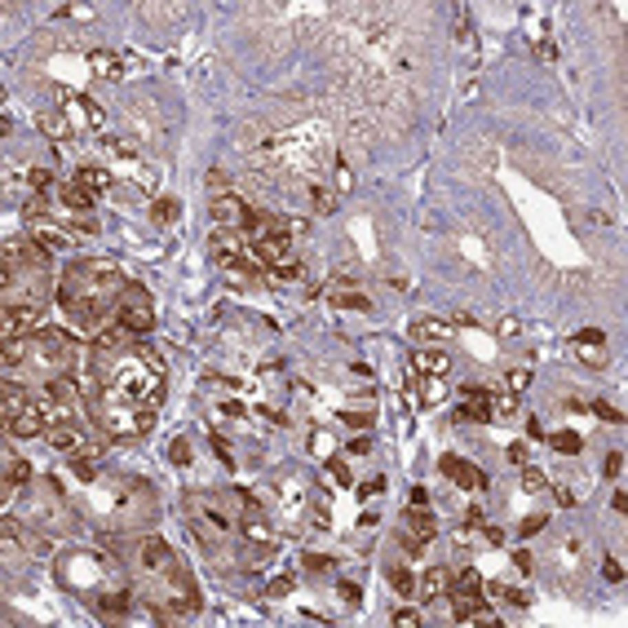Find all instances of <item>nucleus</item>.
Here are the masks:
<instances>
[{"instance_id":"56","label":"nucleus","mask_w":628,"mask_h":628,"mask_svg":"<svg viewBox=\"0 0 628 628\" xmlns=\"http://www.w3.org/2000/svg\"><path fill=\"white\" fill-rule=\"evenodd\" d=\"M222 412H226V416H244V403H235V399H230V403H222Z\"/></svg>"},{"instance_id":"50","label":"nucleus","mask_w":628,"mask_h":628,"mask_svg":"<svg viewBox=\"0 0 628 628\" xmlns=\"http://www.w3.org/2000/svg\"><path fill=\"white\" fill-rule=\"evenodd\" d=\"M514 567H518V571H531V567H536V558H531L527 549H518V553H514Z\"/></svg>"},{"instance_id":"35","label":"nucleus","mask_w":628,"mask_h":628,"mask_svg":"<svg viewBox=\"0 0 628 628\" xmlns=\"http://www.w3.org/2000/svg\"><path fill=\"white\" fill-rule=\"evenodd\" d=\"M544 527H549V522H544V514H531L527 522H518V536H522V540H527V536H540Z\"/></svg>"},{"instance_id":"38","label":"nucleus","mask_w":628,"mask_h":628,"mask_svg":"<svg viewBox=\"0 0 628 628\" xmlns=\"http://www.w3.org/2000/svg\"><path fill=\"white\" fill-rule=\"evenodd\" d=\"M208 186H213L217 200H222V195H230V177H226V169H213V173H208Z\"/></svg>"},{"instance_id":"39","label":"nucleus","mask_w":628,"mask_h":628,"mask_svg":"<svg viewBox=\"0 0 628 628\" xmlns=\"http://www.w3.org/2000/svg\"><path fill=\"white\" fill-rule=\"evenodd\" d=\"M522 491H544V474L531 465H522Z\"/></svg>"},{"instance_id":"6","label":"nucleus","mask_w":628,"mask_h":628,"mask_svg":"<svg viewBox=\"0 0 628 628\" xmlns=\"http://www.w3.org/2000/svg\"><path fill=\"white\" fill-rule=\"evenodd\" d=\"M438 469H443L460 491H487V474H483V469H474L469 460H460V456H443V460H438Z\"/></svg>"},{"instance_id":"15","label":"nucleus","mask_w":628,"mask_h":628,"mask_svg":"<svg viewBox=\"0 0 628 628\" xmlns=\"http://www.w3.org/2000/svg\"><path fill=\"white\" fill-rule=\"evenodd\" d=\"M412 368L421 372V376H447L452 359H447V350H416V354H412Z\"/></svg>"},{"instance_id":"55","label":"nucleus","mask_w":628,"mask_h":628,"mask_svg":"<svg viewBox=\"0 0 628 628\" xmlns=\"http://www.w3.org/2000/svg\"><path fill=\"white\" fill-rule=\"evenodd\" d=\"M611 505H615V514H624V509H628V496H624V491H615V496H611Z\"/></svg>"},{"instance_id":"52","label":"nucleus","mask_w":628,"mask_h":628,"mask_svg":"<svg viewBox=\"0 0 628 628\" xmlns=\"http://www.w3.org/2000/svg\"><path fill=\"white\" fill-rule=\"evenodd\" d=\"M483 540H487V544H505V531H500V527H487V522H483Z\"/></svg>"},{"instance_id":"16","label":"nucleus","mask_w":628,"mask_h":628,"mask_svg":"<svg viewBox=\"0 0 628 628\" xmlns=\"http://www.w3.org/2000/svg\"><path fill=\"white\" fill-rule=\"evenodd\" d=\"M244 200H235V195H222V200H213V222L226 226V230H239V217H244Z\"/></svg>"},{"instance_id":"31","label":"nucleus","mask_w":628,"mask_h":628,"mask_svg":"<svg viewBox=\"0 0 628 628\" xmlns=\"http://www.w3.org/2000/svg\"><path fill=\"white\" fill-rule=\"evenodd\" d=\"M505 385H509L514 394H522V390L531 385V368H509V372H505Z\"/></svg>"},{"instance_id":"49","label":"nucleus","mask_w":628,"mask_h":628,"mask_svg":"<svg viewBox=\"0 0 628 628\" xmlns=\"http://www.w3.org/2000/svg\"><path fill=\"white\" fill-rule=\"evenodd\" d=\"M509 460H514V465H527V443H509Z\"/></svg>"},{"instance_id":"26","label":"nucleus","mask_w":628,"mask_h":628,"mask_svg":"<svg viewBox=\"0 0 628 628\" xmlns=\"http://www.w3.org/2000/svg\"><path fill=\"white\" fill-rule=\"evenodd\" d=\"M549 443H553V452H558V456H575V452H580V434H571V429H558V434H549Z\"/></svg>"},{"instance_id":"32","label":"nucleus","mask_w":628,"mask_h":628,"mask_svg":"<svg viewBox=\"0 0 628 628\" xmlns=\"http://www.w3.org/2000/svg\"><path fill=\"white\" fill-rule=\"evenodd\" d=\"M399 544L412 553V558H421V553H425V540L416 536V531H407V527H399Z\"/></svg>"},{"instance_id":"41","label":"nucleus","mask_w":628,"mask_h":628,"mask_svg":"<svg viewBox=\"0 0 628 628\" xmlns=\"http://www.w3.org/2000/svg\"><path fill=\"white\" fill-rule=\"evenodd\" d=\"M580 359L589 363V368H606V350H598V345H584V350H580Z\"/></svg>"},{"instance_id":"24","label":"nucleus","mask_w":628,"mask_h":628,"mask_svg":"<svg viewBox=\"0 0 628 628\" xmlns=\"http://www.w3.org/2000/svg\"><path fill=\"white\" fill-rule=\"evenodd\" d=\"M177 217H182V204H177V200H155L151 204V222L155 226H173Z\"/></svg>"},{"instance_id":"54","label":"nucleus","mask_w":628,"mask_h":628,"mask_svg":"<svg viewBox=\"0 0 628 628\" xmlns=\"http://www.w3.org/2000/svg\"><path fill=\"white\" fill-rule=\"evenodd\" d=\"M536 54H540L544 62H553V58H558V45H553V40H544V45L536 49Z\"/></svg>"},{"instance_id":"10","label":"nucleus","mask_w":628,"mask_h":628,"mask_svg":"<svg viewBox=\"0 0 628 628\" xmlns=\"http://www.w3.org/2000/svg\"><path fill=\"white\" fill-rule=\"evenodd\" d=\"M447 589H452V571H447L443 562H434V567L421 575V584H416V598H421V606H429V602L447 598Z\"/></svg>"},{"instance_id":"46","label":"nucleus","mask_w":628,"mask_h":628,"mask_svg":"<svg viewBox=\"0 0 628 628\" xmlns=\"http://www.w3.org/2000/svg\"><path fill=\"white\" fill-rule=\"evenodd\" d=\"M314 531H332V518H328V505L314 509Z\"/></svg>"},{"instance_id":"19","label":"nucleus","mask_w":628,"mask_h":628,"mask_svg":"<svg viewBox=\"0 0 628 628\" xmlns=\"http://www.w3.org/2000/svg\"><path fill=\"white\" fill-rule=\"evenodd\" d=\"M385 580L394 584L399 598H416V580H412V571H407L403 562H390V567H385Z\"/></svg>"},{"instance_id":"36","label":"nucleus","mask_w":628,"mask_h":628,"mask_svg":"<svg viewBox=\"0 0 628 628\" xmlns=\"http://www.w3.org/2000/svg\"><path fill=\"white\" fill-rule=\"evenodd\" d=\"M593 416H598V421H606V425H624V416H620V412H615V407H611V403H602V399H598V403H593Z\"/></svg>"},{"instance_id":"44","label":"nucleus","mask_w":628,"mask_h":628,"mask_svg":"<svg viewBox=\"0 0 628 628\" xmlns=\"http://www.w3.org/2000/svg\"><path fill=\"white\" fill-rule=\"evenodd\" d=\"M213 452H217V460H222V465H235V456H230V447H226L222 434H213Z\"/></svg>"},{"instance_id":"33","label":"nucleus","mask_w":628,"mask_h":628,"mask_svg":"<svg viewBox=\"0 0 628 628\" xmlns=\"http://www.w3.org/2000/svg\"><path fill=\"white\" fill-rule=\"evenodd\" d=\"M571 345H598V350H602V345H606V332H602V328H584V332H575V337H571Z\"/></svg>"},{"instance_id":"25","label":"nucleus","mask_w":628,"mask_h":628,"mask_svg":"<svg viewBox=\"0 0 628 628\" xmlns=\"http://www.w3.org/2000/svg\"><path fill=\"white\" fill-rule=\"evenodd\" d=\"M310 208H314L319 217H332V213H337V195L323 191V186H310Z\"/></svg>"},{"instance_id":"21","label":"nucleus","mask_w":628,"mask_h":628,"mask_svg":"<svg viewBox=\"0 0 628 628\" xmlns=\"http://www.w3.org/2000/svg\"><path fill=\"white\" fill-rule=\"evenodd\" d=\"M456 421H469V425H491L496 421V412H491V403H460L456 407Z\"/></svg>"},{"instance_id":"37","label":"nucleus","mask_w":628,"mask_h":628,"mask_svg":"<svg viewBox=\"0 0 628 628\" xmlns=\"http://www.w3.org/2000/svg\"><path fill=\"white\" fill-rule=\"evenodd\" d=\"M328 474H332V478H337V483H341V487H350V465H345V460H341V456H328Z\"/></svg>"},{"instance_id":"11","label":"nucleus","mask_w":628,"mask_h":628,"mask_svg":"<svg viewBox=\"0 0 628 628\" xmlns=\"http://www.w3.org/2000/svg\"><path fill=\"white\" fill-rule=\"evenodd\" d=\"M58 208H67L71 217H93V195L80 182H58Z\"/></svg>"},{"instance_id":"3","label":"nucleus","mask_w":628,"mask_h":628,"mask_svg":"<svg viewBox=\"0 0 628 628\" xmlns=\"http://www.w3.org/2000/svg\"><path fill=\"white\" fill-rule=\"evenodd\" d=\"M45 306H5L0 310V332L5 341H23V337H36L40 323H45Z\"/></svg>"},{"instance_id":"12","label":"nucleus","mask_w":628,"mask_h":628,"mask_svg":"<svg viewBox=\"0 0 628 628\" xmlns=\"http://www.w3.org/2000/svg\"><path fill=\"white\" fill-rule=\"evenodd\" d=\"M27 407H31V385H23V381H5V394H0V416H5V425L18 421Z\"/></svg>"},{"instance_id":"40","label":"nucleus","mask_w":628,"mask_h":628,"mask_svg":"<svg viewBox=\"0 0 628 628\" xmlns=\"http://www.w3.org/2000/svg\"><path fill=\"white\" fill-rule=\"evenodd\" d=\"M390 624H399V628H416V624H421V611L403 606V611H394V615H390Z\"/></svg>"},{"instance_id":"43","label":"nucleus","mask_w":628,"mask_h":628,"mask_svg":"<svg viewBox=\"0 0 628 628\" xmlns=\"http://www.w3.org/2000/svg\"><path fill=\"white\" fill-rule=\"evenodd\" d=\"M284 593H292V575H279V580H270L266 598H284Z\"/></svg>"},{"instance_id":"30","label":"nucleus","mask_w":628,"mask_h":628,"mask_svg":"<svg viewBox=\"0 0 628 628\" xmlns=\"http://www.w3.org/2000/svg\"><path fill=\"white\" fill-rule=\"evenodd\" d=\"M341 602L345 606H350V611H359V606H363V589H359V584H354V580H341Z\"/></svg>"},{"instance_id":"29","label":"nucleus","mask_w":628,"mask_h":628,"mask_svg":"<svg viewBox=\"0 0 628 628\" xmlns=\"http://www.w3.org/2000/svg\"><path fill=\"white\" fill-rule=\"evenodd\" d=\"M27 186H31V191H58V177L49 173V169H31V173H27Z\"/></svg>"},{"instance_id":"48","label":"nucleus","mask_w":628,"mask_h":628,"mask_svg":"<svg viewBox=\"0 0 628 628\" xmlns=\"http://www.w3.org/2000/svg\"><path fill=\"white\" fill-rule=\"evenodd\" d=\"M602 575H606L611 584H620V580H624V567H620V562H606V567H602Z\"/></svg>"},{"instance_id":"4","label":"nucleus","mask_w":628,"mask_h":628,"mask_svg":"<svg viewBox=\"0 0 628 628\" xmlns=\"http://www.w3.org/2000/svg\"><path fill=\"white\" fill-rule=\"evenodd\" d=\"M54 217H36V222H31V239H40L49 253H71V248H76V230L67 222H54Z\"/></svg>"},{"instance_id":"18","label":"nucleus","mask_w":628,"mask_h":628,"mask_svg":"<svg viewBox=\"0 0 628 628\" xmlns=\"http://www.w3.org/2000/svg\"><path fill=\"white\" fill-rule=\"evenodd\" d=\"M452 328H456L452 319H416L412 323V337L416 341H438V337H447Z\"/></svg>"},{"instance_id":"34","label":"nucleus","mask_w":628,"mask_h":628,"mask_svg":"<svg viewBox=\"0 0 628 628\" xmlns=\"http://www.w3.org/2000/svg\"><path fill=\"white\" fill-rule=\"evenodd\" d=\"M169 460H173V465H191V443H186V438H173V443H169Z\"/></svg>"},{"instance_id":"53","label":"nucleus","mask_w":628,"mask_h":628,"mask_svg":"<svg viewBox=\"0 0 628 628\" xmlns=\"http://www.w3.org/2000/svg\"><path fill=\"white\" fill-rule=\"evenodd\" d=\"M372 452V438H354L350 443V456H368Z\"/></svg>"},{"instance_id":"13","label":"nucleus","mask_w":628,"mask_h":628,"mask_svg":"<svg viewBox=\"0 0 628 628\" xmlns=\"http://www.w3.org/2000/svg\"><path fill=\"white\" fill-rule=\"evenodd\" d=\"M5 434H9V438H36V434H49V421L40 416V407L31 403L27 412L18 416V421H9V425H5Z\"/></svg>"},{"instance_id":"9","label":"nucleus","mask_w":628,"mask_h":628,"mask_svg":"<svg viewBox=\"0 0 628 628\" xmlns=\"http://www.w3.org/2000/svg\"><path fill=\"white\" fill-rule=\"evenodd\" d=\"M138 562H142V571H146V575H164V571H169L173 562H177V553H173L160 536H146V540H142V549H138Z\"/></svg>"},{"instance_id":"7","label":"nucleus","mask_w":628,"mask_h":628,"mask_svg":"<svg viewBox=\"0 0 628 628\" xmlns=\"http://www.w3.org/2000/svg\"><path fill=\"white\" fill-rule=\"evenodd\" d=\"M49 447H54L58 456H80V452H89V443H85V434H80V425L76 421H58V425H49Z\"/></svg>"},{"instance_id":"28","label":"nucleus","mask_w":628,"mask_h":628,"mask_svg":"<svg viewBox=\"0 0 628 628\" xmlns=\"http://www.w3.org/2000/svg\"><path fill=\"white\" fill-rule=\"evenodd\" d=\"M301 571H306V575H328L332 558H328V553H306V558H301Z\"/></svg>"},{"instance_id":"17","label":"nucleus","mask_w":628,"mask_h":628,"mask_svg":"<svg viewBox=\"0 0 628 628\" xmlns=\"http://www.w3.org/2000/svg\"><path fill=\"white\" fill-rule=\"evenodd\" d=\"M36 129L45 133V138H54V142H71V120L62 111H40L36 115Z\"/></svg>"},{"instance_id":"8","label":"nucleus","mask_w":628,"mask_h":628,"mask_svg":"<svg viewBox=\"0 0 628 628\" xmlns=\"http://www.w3.org/2000/svg\"><path fill=\"white\" fill-rule=\"evenodd\" d=\"M248 253L261 257L266 266H284V261H292V239L288 235H253L248 239Z\"/></svg>"},{"instance_id":"1","label":"nucleus","mask_w":628,"mask_h":628,"mask_svg":"<svg viewBox=\"0 0 628 628\" xmlns=\"http://www.w3.org/2000/svg\"><path fill=\"white\" fill-rule=\"evenodd\" d=\"M23 363H27V368L49 372V376L71 372V368H76V345H71L67 332L40 328L36 337H23Z\"/></svg>"},{"instance_id":"2","label":"nucleus","mask_w":628,"mask_h":628,"mask_svg":"<svg viewBox=\"0 0 628 628\" xmlns=\"http://www.w3.org/2000/svg\"><path fill=\"white\" fill-rule=\"evenodd\" d=\"M115 323H124V328L133 332V337H142V332H151L155 323V310H151V292H146L142 284H124L120 297H115Z\"/></svg>"},{"instance_id":"22","label":"nucleus","mask_w":628,"mask_h":628,"mask_svg":"<svg viewBox=\"0 0 628 628\" xmlns=\"http://www.w3.org/2000/svg\"><path fill=\"white\" fill-rule=\"evenodd\" d=\"M89 62H93V71H98V76H107V80H120V76H124V71H120V58L107 54V49H93Z\"/></svg>"},{"instance_id":"14","label":"nucleus","mask_w":628,"mask_h":628,"mask_svg":"<svg viewBox=\"0 0 628 628\" xmlns=\"http://www.w3.org/2000/svg\"><path fill=\"white\" fill-rule=\"evenodd\" d=\"M403 527H407V531H416V536H421L425 544L438 536V518L429 514V505H407V514H403Z\"/></svg>"},{"instance_id":"20","label":"nucleus","mask_w":628,"mask_h":628,"mask_svg":"<svg viewBox=\"0 0 628 628\" xmlns=\"http://www.w3.org/2000/svg\"><path fill=\"white\" fill-rule=\"evenodd\" d=\"M76 182L85 186L89 195H98V191H111V173H107V169H98V164H85V169L76 173Z\"/></svg>"},{"instance_id":"42","label":"nucleus","mask_w":628,"mask_h":628,"mask_svg":"<svg viewBox=\"0 0 628 628\" xmlns=\"http://www.w3.org/2000/svg\"><path fill=\"white\" fill-rule=\"evenodd\" d=\"M602 474H606V478H620V474H624V452H611V456H606Z\"/></svg>"},{"instance_id":"47","label":"nucleus","mask_w":628,"mask_h":628,"mask_svg":"<svg viewBox=\"0 0 628 628\" xmlns=\"http://www.w3.org/2000/svg\"><path fill=\"white\" fill-rule=\"evenodd\" d=\"M345 425H350V429H372V416L368 412H354V416H345Z\"/></svg>"},{"instance_id":"51","label":"nucleus","mask_w":628,"mask_h":628,"mask_svg":"<svg viewBox=\"0 0 628 628\" xmlns=\"http://www.w3.org/2000/svg\"><path fill=\"white\" fill-rule=\"evenodd\" d=\"M376 491H385V478H372V483H363V487H359V496L368 500V496H376Z\"/></svg>"},{"instance_id":"45","label":"nucleus","mask_w":628,"mask_h":628,"mask_svg":"<svg viewBox=\"0 0 628 628\" xmlns=\"http://www.w3.org/2000/svg\"><path fill=\"white\" fill-rule=\"evenodd\" d=\"M496 332H500V337H518L522 323H518V319H500V323H496Z\"/></svg>"},{"instance_id":"27","label":"nucleus","mask_w":628,"mask_h":628,"mask_svg":"<svg viewBox=\"0 0 628 628\" xmlns=\"http://www.w3.org/2000/svg\"><path fill=\"white\" fill-rule=\"evenodd\" d=\"M332 306H337V310H354V314H368L372 301L363 297V292H337V297H332Z\"/></svg>"},{"instance_id":"5","label":"nucleus","mask_w":628,"mask_h":628,"mask_svg":"<svg viewBox=\"0 0 628 628\" xmlns=\"http://www.w3.org/2000/svg\"><path fill=\"white\" fill-rule=\"evenodd\" d=\"M208 253H213V261L217 266H235L239 257H248L244 253V235H239V230H226V226H217L213 235H208Z\"/></svg>"},{"instance_id":"23","label":"nucleus","mask_w":628,"mask_h":628,"mask_svg":"<svg viewBox=\"0 0 628 628\" xmlns=\"http://www.w3.org/2000/svg\"><path fill=\"white\" fill-rule=\"evenodd\" d=\"M452 593H460V598H483V575H478L474 567H465L460 571V580H456V589Z\"/></svg>"}]
</instances>
